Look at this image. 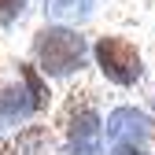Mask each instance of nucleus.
<instances>
[{
    "label": "nucleus",
    "mask_w": 155,
    "mask_h": 155,
    "mask_svg": "<svg viewBox=\"0 0 155 155\" xmlns=\"http://www.w3.org/2000/svg\"><path fill=\"white\" fill-rule=\"evenodd\" d=\"M92 67L114 89H137L148 74L140 45L126 33H100L92 37Z\"/></svg>",
    "instance_id": "obj_2"
},
{
    "label": "nucleus",
    "mask_w": 155,
    "mask_h": 155,
    "mask_svg": "<svg viewBox=\"0 0 155 155\" xmlns=\"http://www.w3.org/2000/svg\"><path fill=\"white\" fill-rule=\"evenodd\" d=\"M52 155H59V151H52Z\"/></svg>",
    "instance_id": "obj_12"
},
{
    "label": "nucleus",
    "mask_w": 155,
    "mask_h": 155,
    "mask_svg": "<svg viewBox=\"0 0 155 155\" xmlns=\"http://www.w3.org/2000/svg\"><path fill=\"white\" fill-rule=\"evenodd\" d=\"M15 74H18V85H22V89L30 92V100L37 104V111L45 114V111L55 104V92H52V85H48V78L37 70L30 59H18V63H15Z\"/></svg>",
    "instance_id": "obj_8"
},
{
    "label": "nucleus",
    "mask_w": 155,
    "mask_h": 155,
    "mask_svg": "<svg viewBox=\"0 0 155 155\" xmlns=\"http://www.w3.org/2000/svg\"><path fill=\"white\" fill-rule=\"evenodd\" d=\"M96 4H100V0H45V22L81 30L96 15Z\"/></svg>",
    "instance_id": "obj_6"
},
{
    "label": "nucleus",
    "mask_w": 155,
    "mask_h": 155,
    "mask_svg": "<svg viewBox=\"0 0 155 155\" xmlns=\"http://www.w3.org/2000/svg\"><path fill=\"white\" fill-rule=\"evenodd\" d=\"M107 155H155V151L140 144H122V148H107Z\"/></svg>",
    "instance_id": "obj_10"
},
{
    "label": "nucleus",
    "mask_w": 155,
    "mask_h": 155,
    "mask_svg": "<svg viewBox=\"0 0 155 155\" xmlns=\"http://www.w3.org/2000/svg\"><path fill=\"white\" fill-rule=\"evenodd\" d=\"M30 55H33V67L48 81H70V78H81L92 67L89 37L74 26H55V22H45L33 30Z\"/></svg>",
    "instance_id": "obj_1"
},
{
    "label": "nucleus",
    "mask_w": 155,
    "mask_h": 155,
    "mask_svg": "<svg viewBox=\"0 0 155 155\" xmlns=\"http://www.w3.org/2000/svg\"><path fill=\"white\" fill-rule=\"evenodd\" d=\"M26 8H30V0H0V26H15L18 18L26 15Z\"/></svg>",
    "instance_id": "obj_9"
},
{
    "label": "nucleus",
    "mask_w": 155,
    "mask_h": 155,
    "mask_svg": "<svg viewBox=\"0 0 155 155\" xmlns=\"http://www.w3.org/2000/svg\"><path fill=\"white\" fill-rule=\"evenodd\" d=\"M55 129L63 133V144H104V111L92 89L67 92L59 114H55Z\"/></svg>",
    "instance_id": "obj_3"
},
{
    "label": "nucleus",
    "mask_w": 155,
    "mask_h": 155,
    "mask_svg": "<svg viewBox=\"0 0 155 155\" xmlns=\"http://www.w3.org/2000/svg\"><path fill=\"white\" fill-rule=\"evenodd\" d=\"M33 114H41L37 111V104L30 100V92L22 85H4V92H0V126L4 129H22Z\"/></svg>",
    "instance_id": "obj_5"
},
{
    "label": "nucleus",
    "mask_w": 155,
    "mask_h": 155,
    "mask_svg": "<svg viewBox=\"0 0 155 155\" xmlns=\"http://www.w3.org/2000/svg\"><path fill=\"white\" fill-rule=\"evenodd\" d=\"M0 155H52V129L48 126H22L11 133V140Z\"/></svg>",
    "instance_id": "obj_7"
},
{
    "label": "nucleus",
    "mask_w": 155,
    "mask_h": 155,
    "mask_svg": "<svg viewBox=\"0 0 155 155\" xmlns=\"http://www.w3.org/2000/svg\"><path fill=\"white\" fill-rule=\"evenodd\" d=\"M0 92H4V81H0Z\"/></svg>",
    "instance_id": "obj_11"
},
{
    "label": "nucleus",
    "mask_w": 155,
    "mask_h": 155,
    "mask_svg": "<svg viewBox=\"0 0 155 155\" xmlns=\"http://www.w3.org/2000/svg\"><path fill=\"white\" fill-rule=\"evenodd\" d=\"M104 140L111 148H122V144L148 148L155 140V118L137 104H118L104 114Z\"/></svg>",
    "instance_id": "obj_4"
}]
</instances>
